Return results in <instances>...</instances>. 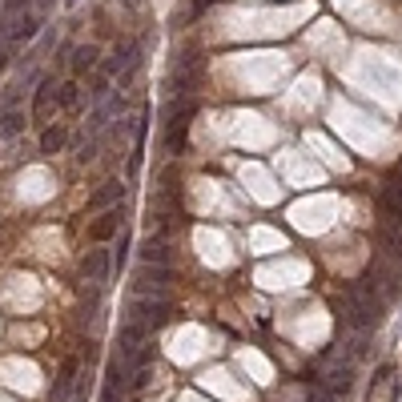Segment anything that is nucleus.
Returning a JSON list of instances; mask_svg holds the SVG:
<instances>
[{"label":"nucleus","mask_w":402,"mask_h":402,"mask_svg":"<svg viewBox=\"0 0 402 402\" xmlns=\"http://www.w3.org/2000/svg\"><path fill=\"white\" fill-rule=\"evenodd\" d=\"M169 314H173V306L165 302V298H153V294H145V298H137L133 302V310H129V318L133 322H141L145 330H153V326H165L169 322Z\"/></svg>","instance_id":"nucleus-1"},{"label":"nucleus","mask_w":402,"mask_h":402,"mask_svg":"<svg viewBox=\"0 0 402 402\" xmlns=\"http://www.w3.org/2000/svg\"><path fill=\"white\" fill-rule=\"evenodd\" d=\"M24 121H29V117H24V109L16 105V89H8L4 101H0V137H4V141L20 137V133H24Z\"/></svg>","instance_id":"nucleus-2"},{"label":"nucleus","mask_w":402,"mask_h":402,"mask_svg":"<svg viewBox=\"0 0 402 402\" xmlns=\"http://www.w3.org/2000/svg\"><path fill=\"white\" fill-rule=\"evenodd\" d=\"M41 32V13H32V8H24V13H16V20L8 24V45H29L32 36Z\"/></svg>","instance_id":"nucleus-3"},{"label":"nucleus","mask_w":402,"mask_h":402,"mask_svg":"<svg viewBox=\"0 0 402 402\" xmlns=\"http://www.w3.org/2000/svg\"><path fill=\"white\" fill-rule=\"evenodd\" d=\"M52 105H57V80H52V77H45L41 85H36V96H32L29 121H45L48 113H52Z\"/></svg>","instance_id":"nucleus-4"},{"label":"nucleus","mask_w":402,"mask_h":402,"mask_svg":"<svg viewBox=\"0 0 402 402\" xmlns=\"http://www.w3.org/2000/svg\"><path fill=\"white\" fill-rule=\"evenodd\" d=\"M117 229H121V209H117V206H109V209H105V213H101V217H96L93 225H89V238H93V241H109L113 234H117Z\"/></svg>","instance_id":"nucleus-5"},{"label":"nucleus","mask_w":402,"mask_h":402,"mask_svg":"<svg viewBox=\"0 0 402 402\" xmlns=\"http://www.w3.org/2000/svg\"><path fill=\"white\" fill-rule=\"evenodd\" d=\"M165 282H169V270H165V266H149V261H145L141 273H137V289H141V294H161Z\"/></svg>","instance_id":"nucleus-6"},{"label":"nucleus","mask_w":402,"mask_h":402,"mask_svg":"<svg viewBox=\"0 0 402 402\" xmlns=\"http://www.w3.org/2000/svg\"><path fill=\"white\" fill-rule=\"evenodd\" d=\"M121 197H125V185H121L117 177H109V181H105V185L89 197V209H109V206H117Z\"/></svg>","instance_id":"nucleus-7"},{"label":"nucleus","mask_w":402,"mask_h":402,"mask_svg":"<svg viewBox=\"0 0 402 402\" xmlns=\"http://www.w3.org/2000/svg\"><path fill=\"white\" fill-rule=\"evenodd\" d=\"M350 386H354V366L350 362H338V366L326 374V390H330V394H350Z\"/></svg>","instance_id":"nucleus-8"},{"label":"nucleus","mask_w":402,"mask_h":402,"mask_svg":"<svg viewBox=\"0 0 402 402\" xmlns=\"http://www.w3.org/2000/svg\"><path fill=\"white\" fill-rule=\"evenodd\" d=\"M73 382H77V358H64L61 374H57V382H52V402H64V399H69Z\"/></svg>","instance_id":"nucleus-9"},{"label":"nucleus","mask_w":402,"mask_h":402,"mask_svg":"<svg viewBox=\"0 0 402 402\" xmlns=\"http://www.w3.org/2000/svg\"><path fill=\"white\" fill-rule=\"evenodd\" d=\"M141 338H145V326H141V322H133V318H129L125 326H121V354H125V362L133 358V354H137Z\"/></svg>","instance_id":"nucleus-10"},{"label":"nucleus","mask_w":402,"mask_h":402,"mask_svg":"<svg viewBox=\"0 0 402 402\" xmlns=\"http://www.w3.org/2000/svg\"><path fill=\"white\" fill-rule=\"evenodd\" d=\"M105 270H109V254H105V250H89V257H80V273H85V278L101 282Z\"/></svg>","instance_id":"nucleus-11"},{"label":"nucleus","mask_w":402,"mask_h":402,"mask_svg":"<svg viewBox=\"0 0 402 402\" xmlns=\"http://www.w3.org/2000/svg\"><path fill=\"white\" fill-rule=\"evenodd\" d=\"M96 57H101V52H96V45H80L77 52H73V77L80 80L89 69H96Z\"/></svg>","instance_id":"nucleus-12"},{"label":"nucleus","mask_w":402,"mask_h":402,"mask_svg":"<svg viewBox=\"0 0 402 402\" xmlns=\"http://www.w3.org/2000/svg\"><path fill=\"white\" fill-rule=\"evenodd\" d=\"M57 105H61V109H77V105H80V85H77V77H69L64 85H57Z\"/></svg>","instance_id":"nucleus-13"},{"label":"nucleus","mask_w":402,"mask_h":402,"mask_svg":"<svg viewBox=\"0 0 402 402\" xmlns=\"http://www.w3.org/2000/svg\"><path fill=\"white\" fill-rule=\"evenodd\" d=\"M141 261H149V266H165V261H169V245L149 238V241L141 245Z\"/></svg>","instance_id":"nucleus-14"},{"label":"nucleus","mask_w":402,"mask_h":402,"mask_svg":"<svg viewBox=\"0 0 402 402\" xmlns=\"http://www.w3.org/2000/svg\"><path fill=\"white\" fill-rule=\"evenodd\" d=\"M64 125H48L45 133H41V153H61V145H64Z\"/></svg>","instance_id":"nucleus-15"},{"label":"nucleus","mask_w":402,"mask_h":402,"mask_svg":"<svg viewBox=\"0 0 402 402\" xmlns=\"http://www.w3.org/2000/svg\"><path fill=\"white\" fill-rule=\"evenodd\" d=\"M378 209H382V213H390V225H399V229H402V201L390 189L378 193Z\"/></svg>","instance_id":"nucleus-16"},{"label":"nucleus","mask_w":402,"mask_h":402,"mask_svg":"<svg viewBox=\"0 0 402 402\" xmlns=\"http://www.w3.org/2000/svg\"><path fill=\"white\" fill-rule=\"evenodd\" d=\"M382 241L390 245V254L402 261V229H399V225H386V229H382Z\"/></svg>","instance_id":"nucleus-17"},{"label":"nucleus","mask_w":402,"mask_h":402,"mask_svg":"<svg viewBox=\"0 0 402 402\" xmlns=\"http://www.w3.org/2000/svg\"><path fill=\"white\" fill-rule=\"evenodd\" d=\"M89 96H93V101H105V96H109V77H105V73L93 80V93H89Z\"/></svg>","instance_id":"nucleus-18"},{"label":"nucleus","mask_w":402,"mask_h":402,"mask_svg":"<svg viewBox=\"0 0 402 402\" xmlns=\"http://www.w3.org/2000/svg\"><path fill=\"white\" fill-rule=\"evenodd\" d=\"M125 254H129V238H125V234H121V245H117V266L125 261Z\"/></svg>","instance_id":"nucleus-19"},{"label":"nucleus","mask_w":402,"mask_h":402,"mask_svg":"<svg viewBox=\"0 0 402 402\" xmlns=\"http://www.w3.org/2000/svg\"><path fill=\"white\" fill-rule=\"evenodd\" d=\"M64 4H69V8H73V4H80V0H64Z\"/></svg>","instance_id":"nucleus-20"}]
</instances>
